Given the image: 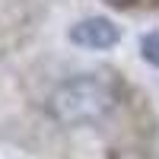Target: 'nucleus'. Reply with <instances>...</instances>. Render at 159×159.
I'll list each match as a JSON object with an SVG mask.
<instances>
[{
    "mask_svg": "<svg viewBox=\"0 0 159 159\" xmlns=\"http://www.w3.org/2000/svg\"><path fill=\"white\" fill-rule=\"evenodd\" d=\"M118 105V89L105 73H80L57 83L48 96V111L64 127L96 124Z\"/></svg>",
    "mask_w": 159,
    "mask_h": 159,
    "instance_id": "nucleus-1",
    "label": "nucleus"
},
{
    "mask_svg": "<svg viewBox=\"0 0 159 159\" xmlns=\"http://www.w3.org/2000/svg\"><path fill=\"white\" fill-rule=\"evenodd\" d=\"M140 57L150 67H159V29H153V32H147L140 38Z\"/></svg>",
    "mask_w": 159,
    "mask_h": 159,
    "instance_id": "nucleus-3",
    "label": "nucleus"
},
{
    "mask_svg": "<svg viewBox=\"0 0 159 159\" xmlns=\"http://www.w3.org/2000/svg\"><path fill=\"white\" fill-rule=\"evenodd\" d=\"M118 38H121L118 25L105 16H86L70 29V42L80 48H89V51H108L118 45Z\"/></svg>",
    "mask_w": 159,
    "mask_h": 159,
    "instance_id": "nucleus-2",
    "label": "nucleus"
}]
</instances>
